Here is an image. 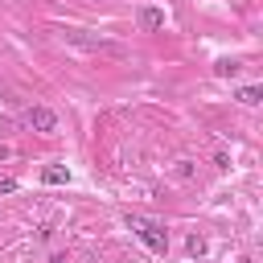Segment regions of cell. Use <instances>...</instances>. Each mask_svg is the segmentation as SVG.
<instances>
[{
    "label": "cell",
    "mask_w": 263,
    "mask_h": 263,
    "mask_svg": "<svg viewBox=\"0 0 263 263\" xmlns=\"http://www.w3.org/2000/svg\"><path fill=\"white\" fill-rule=\"evenodd\" d=\"M185 251H189L193 259H201V255H205V238H201V234H189V242H185Z\"/></svg>",
    "instance_id": "7"
},
{
    "label": "cell",
    "mask_w": 263,
    "mask_h": 263,
    "mask_svg": "<svg viewBox=\"0 0 263 263\" xmlns=\"http://www.w3.org/2000/svg\"><path fill=\"white\" fill-rule=\"evenodd\" d=\"M66 41H70V45H82V49L115 53V58H123V53H127L123 45H115V41H103V37H95V33H86V29H66Z\"/></svg>",
    "instance_id": "2"
},
{
    "label": "cell",
    "mask_w": 263,
    "mask_h": 263,
    "mask_svg": "<svg viewBox=\"0 0 263 263\" xmlns=\"http://www.w3.org/2000/svg\"><path fill=\"white\" fill-rule=\"evenodd\" d=\"M234 70H238V62H230V58H222V62H214V74H218V78H230Z\"/></svg>",
    "instance_id": "8"
},
{
    "label": "cell",
    "mask_w": 263,
    "mask_h": 263,
    "mask_svg": "<svg viewBox=\"0 0 263 263\" xmlns=\"http://www.w3.org/2000/svg\"><path fill=\"white\" fill-rule=\"evenodd\" d=\"M41 181L45 185H62V181H70V168L66 164H45L41 168Z\"/></svg>",
    "instance_id": "5"
},
{
    "label": "cell",
    "mask_w": 263,
    "mask_h": 263,
    "mask_svg": "<svg viewBox=\"0 0 263 263\" xmlns=\"http://www.w3.org/2000/svg\"><path fill=\"white\" fill-rule=\"evenodd\" d=\"M140 29H144V33H156V29H164V8H152V4H144V8H140Z\"/></svg>",
    "instance_id": "4"
},
{
    "label": "cell",
    "mask_w": 263,
    "mask_h": 263,
    "mask_svg": "<svg viewBox=\"0 0 263 263\" xmlns=\"http://www.w3.org/2000/svg\"><path fill=\"white\" fill-rule=\"evenodd\" d=\"M25 123H29L33 132H53V127H58V115H53L49 107H29V111H25Z\"/></svg>",
    "instance_id": "3"
},
{
    "label": "cell",
    "mask_w": 263,
    "mask_h": 263,
    "mask_svg": "<svg viewBox=\"0 0 263 263\" xmlns=\"http://www.w3.org/2000/svg\"><path fill=\"white\" fill-rule=\"evenodd\" d=\"M0 160H8V144L4 140H0Z\"/></svg>",
    "instance_id": "10"
},
{
    "label": "cell",
    "mask_w": 263,
    "mask_h": 263,
    "mask_svg": "<svg viewBox=\"0 0 263 263\" xmlns=\"http://www.w3.org/2000/svg\"><path fill=\"white\" fill-rule=\"evenodd\" d=\"M12 189H16V181H12V177H4V181H0V193H12Z\"/></svg>",
    "instance_id": "9"
},
{
    "label": "cell",
    "mask_w": 263,
    "mask_h": 263,
    "mask_svg": "<svg viewBox=\"0 0 263 263\" xmlns=\"http://www.w3.org/2000/svg\"><path fill=\"white\" fill-rule=\"evenodd\" d=\"M259 99H263V90H259V86H242V90H238V103H247V107H255Z\"/></svg>",
    "instance_id": "6"
},
{
    "label": "cell",
    "mask_w": 263,
    "mask_h": 263,
    "mask_svg": "<svg viewBox=\"0 0 263 263\" xmlns=\"http://www.w3.org/2000/svg\"><path fill=\"white\" fill-rule=\"evenodd\" d=\"M127 230H136L156 255H164L168 251V230H164V222H156V218H144V214H127Z\"/></svg>",
    "instance_id": "1"
}]
</instances>
